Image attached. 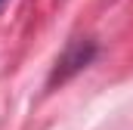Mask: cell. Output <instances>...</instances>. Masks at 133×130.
<instances>
[{"instance_id": "6da1fadb", "label": "cell", "mask_w": 133, "mask_h": 130, "mask_svg": "<svg viewBox=\"0 0 133 130\" xmlns=\"http://www.w3.org/2000/svg\"><path fill=\"white\" fill-rule=\"evenodd\" d=\"M93 53H96L93 43H74V47H68V53L56 62V74L50 77V87H53L56 81H65L68 74H74L77 68H84V65L93 59Z\"/></svg>"}, {"instance_id": "7a4b0ae2", "label": "cell", "mask_w": 133, "mask_h": 130, "mask_svg": "<svg viewBox=\"0 0 133 130\" xmlns=\"http://www.w3.org/2000/svg\"><path fill=\"white\" fill-rule=\"evenodd\" d=\"M0 3H3V0H0Z\"/></svg>"}]
</instances>
